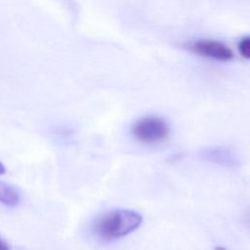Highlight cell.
<instances>
[{"label":"cell","instance_id":"1","mask_svg":"<svg viewBox=\"0 0 250 250\" xmlns=\"http://www.w3.org/2000/svg\"><path fill=\"white\" fill-rule=\"evenodd\" d=\"M140 213L130 209L111 210L99 217L92 225V233L102 241H112L135 231L142 224Z\"/></svg>","mask_w":250,"mask_h":250},{"label":"cell","instance_id":"2","mask_svg":"<svg viewBox=\"0 0 250 250\" xmlns=\"http://www.w3.org/2000/svg\"><path fill=\"white\" fill-rule=\"evenodd\" d=\"M169 125L163 118L147 115L138 119L133 124L131 133L137 141L153 145L165 141L169 136Z\"/></svg>","mask_w":250,"mask_h":250},{"label":"cell","instance_id":"3","mask_svg":"<svg viewBox=\"0 0 250 250\" xmlns=\"http://www.w3.org/2000/svg\"><path fill=\"white\" fill-rule=\"evenodd\" d=\"M186 48L198 56H202L219 62H227L233 58V53L231 52V50L226 44L217 40H195L188 43L186 45Z\"/></svg>","mask_w":250,"mask_h":250},{"label":"cell","instance_id":"4","mask_svg":"<svg viewBox=\"0 0 250 250\" xmlns=\"http://www.w3.org/2000/svg\"><path fill=\"white\" fill-rule=\"evenodd\" d=\"M201 158L205 161L224 167H235L238 165L236 155L231 150L221 146L208 147L204 149L201 152Z\"/></svg>","mask_w":250,"mask_h":250},{"label":"cell","instance_id":"5","mask_svg":"<svg viewBox=\"0 0 250 250\" xmlns=\"http://www.w3.org/2000/svg\"><path fill=\"white\" fill-rule=\"evenodd\" d=\"M21 200V195L18 189L7 183L0 181V203L6 206H16Z\"/></svg>","mask_w":250,"mask_h":250},{"label":"cell","instance_id":"6","mask_svg":"<svg viewBox=\"0 0 250 250\" xmlns=\"http://www.w3.org/2000/svg\"><path fill=\"white\" fill-rule=\"evenodd\" d=\"M238 51L242 58L250 60V35L240 39L238 42Z\"/></svg>","mask_w":250,"mask_h":250},{"label":"cell","instance_id":"7","mask_svg":"<svg viewBox=\"0 0 250 250\" xmlns=\"http://www.w3.org/2000/svg\"><path fill=\"white\" fill-rule=\"evenodd\" d=\"M0 250H9L8 244L0 237Z\"/></svg>","mask_w":250,"mask_h":250},{"label":"cell","instance_id":"8","mask_svg":"<svg viewBox=\"0 0 250 250\" xmlns=\"http://www.w3.org/2000/svg\"><path fill=\"white\" fill-rule=\"evenodd\" d=\"M5 172H6V168H5V166H4V164L0 161V175H3V174H5Z\"/></svg>","mask_w":250,"mask_h":250},{"label":"cell","instance_id":"9","mask_svg":"<svg viewBox=\"0 0 250 250\" xmlns=\"http://www.w3.org/2000/svg\"><path fill=\"white\" fill-rule=\"evenodd\" d=\"M215 250H226L224 247H221V246H218L215 248Z\"/></svg>","mask_w":250,"mask_h":250},{"label":"cell","instance_id":"10","mask_svg":"<svg viewBox=\"0 0 250 250\" xmlns=\"http://www.w3.org/2000/svg\"><path fill=\"white\" fill-rule=\"evenodd\" d=\"M247 224L250 226V214L247 216Z\"/></svg>","mask_w":250,"mask_h":250}]
</instances>
